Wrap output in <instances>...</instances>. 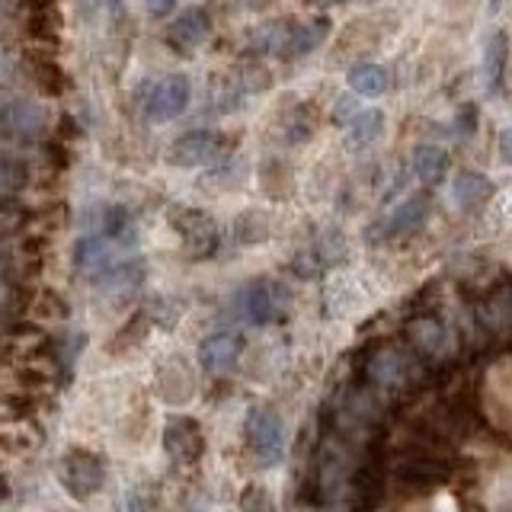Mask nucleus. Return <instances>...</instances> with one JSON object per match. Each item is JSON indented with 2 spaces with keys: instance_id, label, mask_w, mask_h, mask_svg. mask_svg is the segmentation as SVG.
<instances>
[{
  "instance_id": "nucleus-12",
  "label": "nucleus",
  "mask_w": 512,
  "mask_h": 512,
  "mask_svg": "<svg viewBox=\"0 0 512 512\" xmlns=\"http://www.w3.org/2000/svg\"><path fill=\"white\" fill-rule=\"evenodd\" d=\"M429 218V202L426 199H407L404 205H397L391 218L384 221V234L388 237H397V234H407V231H416V228H423Z\"/></svg>"
},
{
  "instance_id": "nucleus-21",
  "label": "nucleus",
  "mask_w": 512,
  "mask_h": 512,
  "mask_svg": "<svg viewBox=\"0 0 512 512\" xmlns=\"http://www.w3.org/2000/svg\"><path fill=\"white\" fill-rule=\"evenodd\" d=\"M356 116H359V112H356V100H352V96H340V100H336V106H333V122L336 125H349Z\"/></svg>"
},
{
  "instance_id": "nucleus-7",
  "label": "nucleus",
  "mask_w": 512,
  "mask_h": 512,
  "mask_svg": "<svg viewBox=\"0 0 512 512\" xmlns=\"http://www.w3.org/2000/svg\"><path fill=\"white\" fill-rule=\"evenodd\" d=\"M221 138L212 132H192L183 135L180 141L170 144V164L176 167H202V164H215L221 157Z\"/></svg>"
},
{
  "instance_id": "nucleus-23",
  "label": "nucleus",
  "mask_w": 512,
  "mask_h": 512,
  "mask_svg": "<svg viewBox=\"0 0 512 512\" xmlns=\"http://www.w3.org/2000/svg\"><path fill=\"white\" fill-rule=\"evenodd\" d=\"M39 314H55V317H64L68 311H64V301L52 292V295H45V298L39 301Z\"/></svg>"
},
{
  "instance_id": "nucleus-9",
  "label": "nucleus",
  "mask_w": 512,
  "mask_h": 512,
  "mask_svg": "<svg viewBox=\"0 0 512 512\" xmlns=\"http://www.w3.org/2000/svg\"><path fill=\"white\" fill-rule=\"evenodd\" d=\"M208 26H212L208 23V13L192 7L173 20V26L167 29V42L173 48H180V52H189V48H196L208 39Z\"/></svg>"
},
{
  "instance_id": "nucleus-19",
  "label": "nucleus",
  "mask_w": 512,
  "mask_h": 512,
  "mask_svg": "<svg viewBox=\"0 0 512 512\" xmlns=\"http://www.w3.org/2000/svg\"><path fill=\"white\" fill-rule=\"evenodd\" d=\"M413 340L420 343L423 349H439L442 343V327L436 320H420V324L413 327Z\"/></svg>"
},
{
  "instance_id": "nucleus-2",
  "label": "nucleus",
  "mask_w": 512,
  "mask_h": 512,
  "mask_svg": "<svg viewBox=\"0 0 512 512\" xmlns=\"http://www.w3.org/2000/svg\"><path fill=\"white\" fill-rule=\"evenodd\" d=\"M234 308L247 324H269V320H279L285 314L288 292L276 282H250L234 298Z\"/></svg>"
},
{
  "instance_id": "nucleus-28",
  "label": "nucleus",
  "mask_w": 512,
  "mask_h": 512,
  "mask_svg": "<svg viewBox=\"0 0 512 512\" xmlns=\"http://www.w3.org/2000/svg\"><path fill=\"white\" fill-rule=\"evenodd\" d=\"M496 4H500V0H490V7H496Z\"/></svg>"
},
{
  "instance_id": "nucleus-3",
  "label": "nucleus",
  "mask_w": 512,
  "mask_h": 512,
  "mask_svg": "<svg viewBox=\"0 0 512 512\" xmlns=\"http://www.w3.org/2000/svg\"><path fill=\"white\" fill-rule=\"evenodd\" d=\"M247 442L253 448V455L263 464H276L282 461L285 452V426L282 416L269 407H253L247 416Z\"/></svg>"
},
{
  "instance_id": "nucleus-17",
  "label": "nucleus",
  "mask_w": 512,
  "mask_h": 512,
  "mask_svg": "<svg viewBox=\"0 0 512 512\" xmlns=\"http://www.w3.org/2000/svg\"><path fill=\"white\" fill-rule=\"evenodd\" d=\"M29 68H32V77H36V84L45 93L58 96V93H64V87H68V80H64V71L48 55H32L29 58Z\"/></svg>"
},
{
  "instance_id": "nucleus-25",
  "label": "nucleus",
  "mask_w": 512,
  "mask_h": 512,
  "mask_svg": "<svg viewBox=\"0 0 512 512\" xmlns=\"http://www.w3.org/2000/svg\"><path fill=\"white\" fill-rule=\"evenodd\" d=\"M500 154L506 164H512V128H503V135H500Z\"/></svg>"
},
{
  "instance_id": "nucleus-27",
  "label": "nucleus",
  "mask_w": 512,
  "mask_h": 512,
  "mask_svg": "<svg viewBox=\"0 0 512 512\" xmlns=\"http://www.w3.org/2000/svg\"><path fill=\"white\" fill-rule=\"evenodd\" d=\"M106 4H109V7H119V0H106Z\"/></svg>"
},
{
  "instance_id": "nucleus-26",
  "label": "nucleus",
  "mask_w": 512,
  "mask_h": 512,
  "mask_svg": "<svg viewBox=\"0 0 512 512\" xmlns=\"http://www.w3.org/2000/svg\"><path fill=\"white\" fill-rule=\"evenodd\" d=\"M308 4H317V7H330V4H343V0H308Z\"/></svg>"
},
{
  "instance_id": "nucleus-6",
  "label": "nucleus",
  "mask_w": 512,
  "mask_h": 512,
  "mask_svg": "<svg viewBox=\"0 0 512 512\" xmlns=\"http://www.w3.org/2000/svg\"><path fill=\"white\" fill-rule=\"evenodd\" d=\"M173 221L186 240V250L196 256V260H205V256H212L218 250V228L205 212L183 208V212H173Z\"/></svg>"
},
{
  "instance_id": "nucleus-4",
  "label": "nucleus",
  "mask_w": 512,
  "mask_h": 512,
  "mask_svg": "<svg viewBox=\"0 0 512 512\" xmlns=\"http://www.w3.org/2000/svg\"><path fill=\"white\" fill-rule=\"evenodd\" d=\"M189 96H192L189 77L170 74V77L160 80V84H154V90L148 93V100H144V112H148L151 122H170V119L183 116V112H186Z\"/></svg>"
},
{
  "instance_id": "nucleus-13",
  "label": "nucleus",
  "mask_w": 512,
  "mask_h": 512,
  "mask_svg": "<svg viewBox=\"0 0 512 512\" xmlns=\"http://www.w3.org/2000/svg\"><path fill=\"white\" fill-rule=\"evenodd\" d=\"M490 196H493V183L484 173H461L452 183V199L461 208H477V205H484Z\"/></svg>"
},
{
  "instance_id": "nucleus-16",
  "label": "nucleus",
  "mask_w": 512,
  "mask_h": 512,
  "mask_svg": "<svg viewBox=\"0 0 512 512\" xmlns=\"http://www.w3.org/2000/svg\"><path fill=\"white\" fill-rule=\"evenodd\" d=\"M349 87L359 96H381L388 90V71L378 68V64H356L349 71Z\"/></svg>"
},
{
  "instance_id": "nucleus-8",
  "label": "nucleus",
  "mask_w": 512,
  "mask_h": 512,
  "mask_svg": "<svg viewBox=\"0 0 512 512\" xmlns=\"http://www.w3.org/2000/svg\"><path fill=\"white\" fill-rule=\"evenodd\" d=\"M240 349H244V340L237 333H212L199 343V365L208 375H224L237 365Z\"/></svg>"
},
{
  "instance_id": "nucleus-14",
  "label": "nucleus",
  "mask_w": 512,
  "mask_h": 512,
  "mask_svg": "<svg viewBox=\"0 0 512 512\" xmlns=\"http://www.w3.org/2000/svg\"><path fill=\"white\" fill-rule=\"evenodd\" d=\"M413 173L420 176L423 183H439L448 173V157L436 144H423V148L413 151Z\"/></svg>"
},
{
  "instance_id": "nucleus-10",
  "label": "nucleus",
  "mask_w": 512,
  "mask_h": 512,
  "mask_svg": "<svg viewBox=\"0 0 512 512\" xmlns=\"http://www.w3.org/2000/svg\"><path fill=\"white\" fill-rule=\"evenodd\" d=\"M506 58H509V42L503 32H493L484 48V84L490 93H500V87H503Z\"/></svg>"
},
{
  "instance_id": "nucleus-22",
  "label": "nucleus",
  "mask_w": 512,
  "mask_h": 512,
  "mask_svg": "<svg viewBox=\"0 0 512 512\" xmlns=\"http://www.w3.org/2000/svg\"><path fill=\"white\" fill-rule=\"evenodd\" d=\"M397 368H400L397 356H381V359L372 365V375H375L378 381H384V384H391V381L397 378Z\"/></svg>"
},
{
  "instance_id": "nucleus-20",
  "label": "nucleus",
  "mask_w": 512,
  "mask_h": 512,
  "mask_svg": "<svg viewBox=\"0 0 512 512\" xmlns=\"http://www.w3.org/2000/svg\"><path fill=\"white\" fill-rule=\"evenodd\" d=\"M20 180H23V170L16 167V160L0 157V196H7V192H13L16 186H20Z\"/></svg>"
},
{
  "instance_id": "nucleus-15",
  "label": "nucleus",
  "mask_w": 512,
  "mask_h": 512,
  "mask_svg": "<svg viewBox=\"0 0 512 512\" xmlns=\"http://www.w3.org/2000/svg\"><path fill=\"white\" fill-rule=\"evenodd\" d=\"M384 135V116L378 109H365L349 122V144L352 148H368Z\"/></svg>"
},
{
  "instance_id": "nucleus-5",
  "label": "nucleus",
  "mask_w": 512,
  "mask_h": 512,
  "mask_svg": "<svg viewBox=\"0 0 512 512\" xmlns=\"http://www.w3.org/2000/svg\"><path fill=\"white\" fill-rule=\"evenodd\" d=\"M164 448H167V455L176 458L180 464L199 461L205 452L202 426L192 420V416H170L167 429H164Z\"/></svg>"
},
{
  "instance_id": "nucleus-1",
  "label": "nucleus",
  "mask_w": 512,
  "mask_h": 512,
  "mask_svg": "<svg viewBox=\"0 0 512 512\" xmlns=\"http://www.w3.org/2000/svg\"><path fill=\"white\" fill-rule=\"evenodd\" d=\"M106 468L103 458L87 452V448H71L58 461V484L68 490L74 500H90L93 493L103 490Z\"/></svg>"
},
{
  "instance_id": "nucleus-11",
  "label": "nucleus",
  "mask_w": 512,
  "mask_h": 512,
  "mask_svg": "<svg viewBox=\"0 0 512 512\" xmlns=\"http://www.w3.org/2000/svg\"><path fill=\"white\" fill-rule=\"evenodd\" d=\"M330 36V20L320 16V20H311L304 26H295L288 32V45H285V55H308L314 48L324 45V39Z\"/></svg>"
},
{
  "instance_id": "nucleus-24",
  "label": "nucleus",
  "mask_w": 512,
  "mask_h": 512,
  "mask_svg": "<svg viewBox=\"0 0 512 512\" xmlns=\"http://www.w3.org/2000/svg\"><path fill=\"white\" fill-rule=\"evenodd\" d=\"M144 7H148L151 16H157V20H160V16H167L176 7V0H144Z\"/></svg>"
},
{
  "instance_id": "nucleus-18",
  "label": "nucleus",
  "mask_w": 512,
  "mask_h": 512,
  "mask_svg": "<svg viewBox=\"0 0 512 512\" xmlns=\"http://www.w3.org/2000/svg\"><path fill=\"white\" fill-rule=\"evenodd\" d=\"M26 36H29V39H36V42H58V16L52 13V7L32 10V13H29Z\"/></svg>"
}]
</instances>
